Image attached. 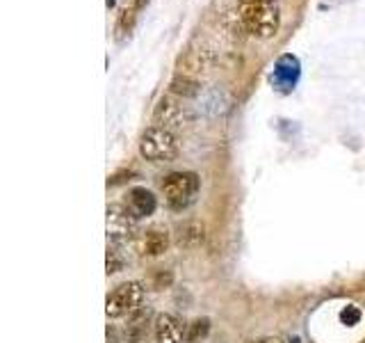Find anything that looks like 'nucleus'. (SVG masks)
I'll list each match as a JSON object with an SVG mask.
<instances>
[{"mask_svg": "<svg viewBox=\"0 0 365 343\" xmlns=\"http://www.w3.org/2000/svg\"><path fill=\"white\" fill-rule=\"evenodd\" d=\"M106 339H108V343H121V337H119V332H117V327H112V325H108V332H106Z\"/></svg>", "mask_w": 365, "mask_h": 343, "instance_id": "nucleus-18", "label": "nucleus"}, {"mask_svg": "<svg viewBox=\"0 0 365 343\" xmlns=\"http://www.w3.org/2000/svg\"><path fill=\"white\" fill-rule=\"evenodd\" d=\"M290 343H302V341H299V339H292Z\"/></svg>", "mask_w": 365, "mask_h": 343, "instance_id": "nucleus-21", "label": "nucleus"}, {"mask_svg": "<svg viewBox=\"0 0 365 343\" xmlns=\"http://www.w3.org/2000/svg\"><path fill=\"white\" fill-rule=\"evenodd\" d=\"M210 332V320L208 318H194L185 327V341L187 343H201Z\"/></svg>", "mask_w": 365, "mask_h": 343, "instance_id": "nucleus-15", "label": "nucleus"}, {"mask_svg": "<svg viewBox=\"0 0 365 343\" xmlns=\"http://www.w3.org/2000/svg\"><path fill=\"white\" fill-rule=\"evenodd\" d=\"M178 151L180 144L176 133L163 129V126H151L140 137V154L151 163H171Z\"/></svg>", "mask_w": 365, "mask_h": 343, "instance_id": "nucleus-2", "label": "nucleus"}, {"mask_svg": "<svg viewBox=\"0 0 365 343\" xmlns=\"http://www.w3.org/2000/svg\"><path fill=\"white\" fill-rule=\"evenodd\" d=\"M125 206L133 211V215L140 220V217H148L153 211H155V197H153V192L151 190H146V188H133L128 192V199H125Z\"/></svg>", "mask_w": 365, "mask_h": 343, "instance_id": "nucleus-11", "label": "nucleus"}, {"mask_svg": "<svg viewBox=\"0 0 365 343\" xmlns=\"http://www.w3.org/2000/svg\"><path fill=\"white\" fill-rule=\"evenodd\" d=\"M153 121L155 126H163L167 131H180L192 124V112L174 94H165L158 99L153 108Z\"/></svg>", "mask_w": 365, "mask_h": 343, "instance_id": "nucleus-6", "label": "nucleus"}, {"mask_svg": "<svg viewBox=\"0 0 365 343\" xmlns=\"http://www.w3.org/2000/svg\"><path fill=\"white\" fill-rule=\"evenodd\" d=\"M174 282V274L171 272H165V270H158L153 274V289H167V286Z\"/></svg>", "mask_w": 365, "mask_h": 343, "instance_id": "nucleus-16", "label": "nucleus"}, {"mask_svg": "<svg viewBox=\"0 0 365 343\" xmlns=\"http://www.w3.org/2000/svg\"><path fill=\"white\" fill-rule=\"evenodd\" d=\"M146 3H148V0H135V5H133V7H135V11L144 9V5H146Z\"/></svg>", "mask_w": 365, "mask_h": 343, "instance_id": "nucleus-20", "label": "nucleus"}, {"mask_svg": "<svg viewBox=\"0 0 365 343\" xmlns=\"http://www.w3.org/2000/svg\"><path fill=\"white\" fill-rule=\"evenodd\" d=\"M205 240V227L199 220H187L178 227L176 234V245L182 249H197L203 245Z\"/></svg>", "mask_w": 365, "mask_h": 343, "instance_id": "nucleus-10", "label": "nucleus"}, {"mask_svg": "<svg viewBox=\"0 0 365 343\" xmlns=\"http://www.w3.org/2000/svg\"><path fill=\"white\" fill-rule=\"evenodd\" d=\"M249 343H283L279 337H260V339H254V341H249Z\"/></svg>", "mask_w": 365, "mask_h": 343, "instance_id": "nucleus-19", "label": "nucleus"}, {"mask_svg": "<svg viewBox=\"0 0 365 343\" xmlns=\"http://www.w3.org/2000/svg\"><path fill=\"white\" fill-rule=\"evenodd\" d=\"M163 192L169 209L182 211L194 202L199 192V177L194 172H174L163 181Z\"/></svg>", "mask_w": 365, "mask_h": 343, "instance_id": "nucleus-3", "label": "nucleus"}, {"mask_svg": "<svg viewBox=\"0 0 365 343\" xmlns=\"http://www.w3.org/2000/svg\"><path fill=\"white\" fill-rule=\"evenodd\" d=\"M212 64V57H210V51H205V49H187L185 53H182L178 57V62H176V69L180 76H187V78H201L205 71L210 69Z\"/></svg>", "mask_w": 365, "mask_h": 343, "instance_id": "nucleus-7", "label": "nucleus"}, {"mask_svg": "<svg viewBox=\"0 0 365 343\" xmlns=\"http://www.w3.org/2000/svg\"><path fill=\"white\" fill-rule=\"evenodd\" d=\"M144 295H146V289H144L142 282L119 284L117 289H114L108 295V300H106V314H108V318H123V316L135 314L137 309L142 307Z\"/></svg>", "mask_w": 365, "mask_h": 343, "instance_id": "nucleus-4", "label": "nucleus"}, {"mask_svg": "<svg viewBox=\"0 0 365 343\" xmlns=\"http://www.w3.org/2000/svg\"><path fill=\"white\" fill-rule=\"evenodd\" d=\"M153 334L158 343H182L185 329H182L180 318L174 314H158L153 323Z\"/></svg>", "mask_w": 365, "mask_h": 343, "instance_id": "nucleus-8", "label": "nucleus"}, {"mask_svg": "<svg viewBox=\"0 0 365 343\" xmlns=\"http://www.w3.org/2000/svg\"><path fill=\"white\" fill-rule=\"evenodd\" d=\"M125 245L123 243H110L108 245V254H106V268L108 274L121 272L125 268Z\"/></svg>", "mask_w": 365, "mask_h": 343, "instance_id": "nucleus-14", "label": "nucleus"}, {"mask_svg": "<svg viewBox=\"0 0 365 343\" xmlns=\"http://www.w3.org/2000/svg\"><path fill=\"white\" fill-rule=\"evenodd\" d=\"M359 318H361V314H359V309H356V307H347L345 312H342V320H345L347 325H354Z\"/></svg>", "mask_w": 365, "mask_h": 343, "instance_id": "nucleus-17", "label": "nucleus"}, {"mask_svg": "<svg viewBox=\"0 0 365 343\" xmlns=\"http://www.w3.org/2000/svg\"><path fill=\"white\" fill-rule=\"evenodd\" d=\"M169 234H167V229L163 227H153V229H148V232H144L140 236V252L146 257H160V254H165V252L169 249Z\"/></svg>", "mask_w": 365, "mask_h": 343, "instance_id": "nucleus-9", "label": "nucleus"}, {"mask_svg": "<svg viewBox=\"0 0 365 343\" xmlns=\"http://www.w3.org/2000/svg\"><path fill=\"white\" fill-rule=\"evenodd\" d=\"M106 227L110 243H123L128 245L137 236V217L133 211L123 204H110L106 211Z\"/></svg>", "mask_w": 365, "mask_h": 343, "instance_id": "nucleus-5", "label": "nucleus"}, {"mask_svg": "<svg viewBox=\"0 0 365 343\" xmlns=\"http://www.w3.org/2000/svg\"><path fill=\"white\" fill-rule=\"evenodd\" d=\"M237 16L242 28L256 39H269L281 28L279 0H237Z\"/></svg>", "mask_w": 365, "mask_h": 343, "instance_id": "nucleus-1", "label": "nucleus"}, {"mask_svg": "<svg viewBox=\"0 0 365 343\" xmlns=\"http://www.w3.org/2000/svg\"><path fill=\"white\" fill-rule=\"evenodd\" d=\"M148 312L146 307H140L135 314L128 316V327H125V339L128 343H142L146 339V332H148Z\"/></svg>", "mask_w": 365, "mask_h": 343, "instance_id": "nucleus-12", "label": "nucleus"}, {"mask_svg": "<svg viewBox=\"0 0 365 343\" xmlns=\"http://www.w3.org/2000/svg\"><path fill=\"white\" fill-rule=\"evenodd\" d=\"M199 89H201V85H199L197 78H187V76H180V74H176L169 83V91L174 96H180V99L197 96Z\"/></svg>", "mask_w": 365, "mask_h": 343, "instance_id": "nucleus-13", "label": "nucleus"}]
</instances>
